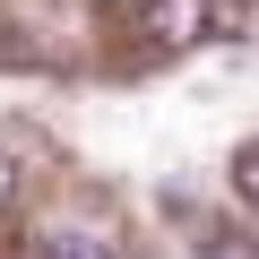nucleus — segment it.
<instances>
[{
  "mask_svg": "<svg viewBox=\"0 0 259 259\" xmlns=\"http://www.w3.org/2000/svg\"><path fill=\"white\" fill-rule=\"evenodd\" d=\"M44 259H112V242H95V233H52Z\"/></svg>",
  "mask_w": 259,
  "mask_h": 259,
  "instance_id": "f257e3e1",
  "label": "nucleus"
},
{
  "mask_svg": "<svg viewBox=\"0 0 259 259\" xmlns=\"http://www.w3.org/2000/svg\"><path fill=\"white\" fill-rule=\"evenodd\" d=\"M147 18H156V26H164V35L182 44V35L199 26V0H156V9H147Z\"/></svg>",
  "mask_w": 259,
  "mask_h": 259,
  "instance_id": "f03ea898",
  "label": "nucleus"
},
{
  "mask_svg": "<svg viewBox=\"0 0 259 259\" xmlns=\"http://www.w3.org/2000/svg\"><path fill=\"white\" fill-rule=\"evenodd\" d=\"M233 190H242V199H259V147H242V164H233Z\"/></svg>",
  "mask_w": 259,
  "mask_h": 259,
  "instance_id": "7ed1b4c3",
  "label": "nucleus"
},
{
  "mask_svg": "<svg viewBox=\"0 0 259 259\" xmlns=\"http://www.w3.org/2000/svg\"><path fill=\"white\" fill-rule=\"evenodd\" d=\"M9 199H18V164L0 156V207H9Z\"/></svg>",
  "mask_w": 259,
  "mask_h": 259,
  "instance_id": "20e7f679",
  "label": "nucleus"
},
{
  "mask_svg": "<svg viewBox=\"0 0 259 259\" xmlns=\"http://www.w3.org/2000/svg\"><path fill=\"white\" fill-rule=\"evenodd\" d=\"M207 259H259V250H250V242H242V250H233V242H216V250H207Z\"/></svg>",
  "mask_w": 259,
  "mask_h": 259,
  "instance_id": "39448f33",
  "label": "nucleus"
}]
</instances>
